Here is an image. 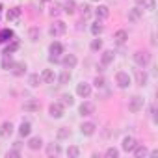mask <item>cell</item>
Here are the masks:
<instances>
[{"instance_id": "1", "label": "cell", "mask_w": 158, "mask_h": 158, "mask_svg": "<svg viewBox=\"0 0 158 158\" xmlns=\"http://www.w3.org/2000/svg\"><path fill=\"white\" fill-rule=\"evenodd\" d=\"M132 60H134V63H136L138 67L145 69V67L151 63V52H147V50H136V52L132 54Z\"/></svg>"}, {"instance_id": "2", "label": "cell", "mask_w": 158, "mask_h": 158, "mask_svg": "<svg viewBox=\"0 0 158 158\" xmlns=\"http://www.w3.org/2000/svg\"><path fill=\"white\" fill-rule=\"evenodd\" d=\"M115 84H117L119 89H128V88L132 86V76H130L127 71H119V73L115 74Z\"/></svg>"}, {"instance_id": "3", "label": "cell", "mask_w": 158, "mask_h": 158, "mask_svg": "<svg viewBox=\"0 0 158 158\" xmlns=\"http://www.w3.org/2000/svg\"><path fill=\"white\" fill-rule=\"evenodd\" d=\"M143 106H145V101H143L141 95H134V97L128 101V110H130L132 114H139V112L143 110Z\"/></svg>"}, {"instance_id": "4", "label": "cell", "mask_w": 158, "mask_h": 158, "mask_svg": "<svg viewBox=\"0 0 158 158\" xmlns=\"http://www.w3.org/2000/svg\"><path fill=\"white\" fill-rule=\"evenodd\" d=\"M48 32H50L52 37H60V35H63V34L67 32V24H65L63 21H54V23L50 24Z\"/></svg>"}, {"instance_id": "5", "label": "cell", "mask_w": 158, "mask_h": 158, "mask_svg": "<svg viewBox=\"0 0 158 158\" xmlns=\"http://www.w3.org/2000/svg\"><path fill=\"white\" fill-rule=\"evenodd\" d=\"M63 114H65V106L61 102H52L48 106V115L52 119H60V117H63Z\"/></svg>"}, {"instance_id": "6", "label": "cell", "mask_w": 158, "mask_h": 158, "mask_svg": "<svg viewBox=\"0 0 158 158\" xmlns=\"http://www.w3.org/2000/svg\"><path fill=\"white\" fill-rule=\"evenodd\" d=\"M78 114L82 117H88V115H93L95 114V104L89 102V101H84L80 106H78Z\"/></svg>"}, {"instance_id": "7", "label": "cell", "mask_w": 158, "mask_h": 158, "mask_svg": "<svg viewBox=\"0 0 158 158\" xmlns=\"http://www.w3.org/2000/svg\"><path fill=\"white\" fill-rule=\"evenodd\" d=\"M134 78H136V84L138 86H141V88H145L147 86V82H149V74L145 73V69H136L134 71Z\"/></svg>"}, {"instance_id": "8", "label": "cell", "mask_w": 158, "mask_h": 158, "mask_svg": "<svg viewBox=\"0 0 158 158\" xmlns=\"http://www.w3.org/2000/svg\"><path fill=\"white\" fill-rule=\"evenodd\" d=\"M76 95L80 97V99H88L91 95V84H88V82L76 84Z\"/></svg>"}, {"instance_id": "9", "label": "cell", "mask_w": 158, "mask_h": 158, "mask_svg": "<svg viewBox=\"0 0 158 158\" xmlns=\"http://www.w3.org/2000/svg\"><path fill=\"white\" fill-rule=\"evenodd\" d=\"M10 73H11L13 76H24V73H26V63H24V61H13L11 67H10Z\"/></svg>"}, {"instance_id": "10", "label": "cell", "mask_w": 158, "mask_h": 158, "mask_svg": "<svg viewBox=\"0 0 158 158\" xmlns=\"http://www.w3.org/2000/svg\"><path fill=\"white\" fill-rule=\"evenodd\" d=\"M136 145H138V139H136L134 136H125V138H123V143H121V149H123L125 152H132Z\"/></svg>"}, {"instance_id": "11", "label": "cell", "mask_w": 158, "mask_h": 158, "mask_svg": "<svg viewBox=\"0 0 158 158\" xmlns=\"http://www.w3.org/2000/svg\"><path fill=\"white\" fill-rule=\"evenodd\" d=\"M95 130H97V125L93 123V121H86V123H82L80 125V134L82 136H93L95 134Z\"/></svg>"}, {"instance_id": "12", "label": "cell", "mask_w": 158, "mask_h": 158, "mask_svg": "<svg viewBox=\"0 0 158 158\" xmlns=\"http://www.w3.org/2000/svg\"><path fill=\"white\" fill-rule=\"evenodd\" d=\"M48 54L54 56V58H60V56L63 54V45H61L60 41H52V43L48 45Z\"/></svg>"}, {"instance_id": "13", "label": "cell", "mask_w": 158, "mask_h": 158, "mask_svg": "<svg viewBox=\"0 0 158 158\" xmlns=\"http://www.w3.org/2000/svg\"><path fill=\"white\" fill-rule=\"evenodd\" d=\"M115 60V52L114 50H104L101 54V67H108L110 63H114Z\"/></svg>"}, {"instance_id": "14", "label": "cell", "mask_w": 158, "mask_h": 158, "mask_svg": "<svg viewBox=\"0 0 158 158\" xmlns=\"http://www.w3.org/2000/svg\"><path fill=\"white\" fill-rule=\"evenodd\" d=\"M61 65H63L65 69H74V67L78 65V58H76L74 54H65L63 60H61Z\"/></svg>"}, {"instance_id": "15", "label": "cell", "mask_w": 158, "mask_h": 158, "mask_svg": "<svg viewBox=\"0 0 158 158\" xmlns=\"http://www.w3.org/2000/svg\"><path fill=\"white\" fill-rule=\"evenodd\" d=\"M54 80H56V73L52 69H43V73H41V82L43 84H54Z\"/></svg>"}, {"instance_id": "16", "label": "cell", "mask_w": 158, "mask_h": 158, "mask_svg": "<svg viewBox=\"0 0 158 158\" xmlns=\"http://www.w3.org/2000/svg\"><path fill=\"white\" fill-rule=\"evenodd\" d=\"M93 13H95V17H97L99 21H104V19H108V17H110V8L101 4V6H97V8H95V11H93Z\"/></svg>"}, {"instance_id": "17", "label": "cell", "mask_w": 158, "mask_h": 158, "mask_svg": "<svg viewBox=\"0 0 158 158\" xmlns=\"http://www.w3.org/2000/svg\"><path fill=\"white\" fill-rule=\"evenodd\" d=\"M13 123L11 121H4L2 125H0V136H2V138H10L11 134H13Z\"/></svg>"}, {"instance_id": "18", "label": "cell", "mask_w": 158, "mask_h": 158, "mask_svg": "<svg viewBox=\"0 0 158 158\" xmlns=\"http://www.w3.org/2000/svg\"><path fill=\"white\" fill-rule=\"evenodd\" d=\"M21 8H10L8 11H6V19L10 21V23H17L19 19H21Z\"/></svg>"}, {"instance_id": "19", "label": "cell", "mask_w": 158, "mask_h": 158, "mask_svg": "<svg viewBox=\"0 0 158 158\" xmlns=\"http://www.w3.org/2000/svg\"><path fill=\"white\" fill-rule=\"evenodd\" d=\"M26 145H28L30 151H39V149L43 147V139H41V136H32Z\"/></svg>"}, {"instance_id": "20", "label": "cell", "mask_w": 158, "mask_h": 158, "mask_svg": "<svg viewBox=\"0 0 158 158\" xmlns=\"http://www.w3.org/2000/svg\"><path fill=\"white\" fill-rule=\"evenodd\" d=\"M127 39H128V32H127V30H117V32L114 34V43H115V45H125Z\"/></svg>"}, {"instance_id": "21", "label": "cell", "mask_w": 158, "mask_h": 158, "mask_svg": "<svg viewBox=\"0 0 158 158\" xmlns=\"http://www.w3.org/2000/svg\"><path fill=\"white\" fill-rule=\"evenodd\" d=\"M30 134H32V123L30 121H23L19 125V136L21 138H28Z\"/></svg>"}, {"instance_id": "22", "label": "cell", "mask_w": 158, "mask_h": 158, "mask_svg": "<svg viewBox=\"0 0 158 158\" xmlns=\"http://www.w3.org/2000/svg\"><path fill=\"white\" fill-rule=\"evenodd\" d=\"M56 78H58V84H60V86L69 84V82H71V69H63Z\"/></svg>"}, {"instance_id": "23", "label": "cell", "mask_w": 158, "mask_h": 158, "mask_svg": "<svg viewBox=\"0 0 158 158\" xmlns=\"http://www.w3.org/2000/svg\"><path fill=\"white\" fill-rule=\"evenodd\" d=\"M141 17H143V8H141L139 4L134 6V8L128 11V19H130V21H139Z\"/></svg>"}, {"instance_id": "24", "label": "cell", "mask_w": 158, "mask_h": 158, "mask_svg": "<svg viewBox=\"0 0 158 158\" xmlns=\"http://www.w3.org/2000/svg\"><path fill=\"white\" fill-rule=\"evenodd\" d=\"M23 110H24V112H39V110H41V104H39L37 101L30 99V101H26V102L23 104Z\"/></svg>"}, {"instance_id": "25", "label": "cell", "mask_w": 158, "mask_h": 158, "mask_svg": "<svg viewBox=\"0 0 158 158\" xmlns=\"http://www.w3.org/2000/svg\"><path fill=\"white\" fill-rule=\"evenodd\" d=\"M45 152H47V156H58L60 152H61V147H60V143H48L47 145V149H45Z\"/></svg>"}, {"instance_id": "26", "label": "cell", "mask_w": 158, "mask_h": 158, "mask_svg": "<svg viewBox=\"0 0 158 158\" xmlns=\"http://www.w3.org/2000/svg\"><path fill=\"white\" fill-rule=\"evenodd\" d=\"M11 39H13V30H10V28L0 30V45H4V43H8Z\"/></svg>"}, {"instance_id": "27", "label": "cell", "mask_w": 158, "mask_h": 158, "mask_svg": "<svg viewBox=\"0 0 158 158\" xmlns=\"http://www.w3.org/2000/svg\"><path fill=\"white\" fill-rule=\"evenodd\" d=\"M89 32L93 34V37H97V35H101L102 32H104V26H102V21H95L93 24H91V28H89Z\"/></svg>"}, {"instance_id": "28", "label": "cell", "mask_w": 158, "mask_h": 158, "mask_svg": "<svg viewBox=\"0 0 158 158\" xmlns=\"http://www.w3.org/2000/svg\"><path fill=\"white\" fill-rule=\"evenodd\" d=\"M28 84H30L32 88L41 86V84H43V82H41V74H39V73H32V74L28 76Z\"/></svg>"}, {"instance_id": "29", "label": "cell", "mask_w": 158, "mask_h": 158, "mask_svg": "<svg viewBox=\"0 0 158 158\" xmlns=\"http://www.w3.org/2000/svg\"><path fill=\"white\" fill-rule=\"evenodd\" d=\"M132 152H134V156H138V158H141V156H143V158H145V156H149V149H147L145 145H139V143L134 147V151H132Z\"/></svg>"}, {"instance_id": "30", "label": "cell", "mask_w": 158, "mask_h": 158, "mask_svg": "<svg viewBox=\"0 0 158 158\" xmlns=\"http://www.w3.org/2000/svg\"><path fill=\"white\" fill-rule=\"evenodd\" d=\"M61 10H63L67 15H74V11H76V2H74V0H67Z\"/></svg>"}, {"instance_id": "31", "label": "cell", "mask_w": 158, "mask_h": 158, "mask_svg": "<svg viewBox=\"0 0 158 158\" xmlns=\"http://www.w3.org/2000/svg\"><path fill=\"white\" fill-rule=\"evenodd\" d=\"M93 86H95L97 89H104V88H106V78H104L102 74H97L95 80H93Z\"/></svg>"}, {"instance_id": "32", "label": "cell", "mask_w": 158, "mask_h": 158, "mask_svg": "<svg viewBox=\"0 0 158 158\" xmlns=\"http://www.w3.org/2000/svg\"><path fill=\"white\" fill-rule=\"evenodd\" d=\"M139 6H141L143 10H147V11H154L156 2H154V0H139Z\"/></svg>"}, {"instance_id": "33", "label": "cell", "mask_w": 158, "mask_h": 158, "mask_svg": "<svg viewBox=\"0 0 158 158\" xmlns=\"http://www.w3.org/2000/svg\"><path fill=\"white\" fill-rule=\"evenodd\" d=\"M65 152H67V156H69V158H78V156H80V149H78L76 145H69Z\"/></svg>"}, {"instance_id": "34", "label": "cell", "mask_w": 158, "mask_h": 158, "mask_svg": "<svg viewBox=\"0 0 158 158\" xmlns=\"http://www.w3.org/2000/svg\"><path fill=\"white\" fill-rule=\"evenodd\" d=\"M89 48L93 50V52H99V50H102V39L97 35L93 41H91V45H89Z\"/></svg>"}, {"instance_id": "35", "label": "cell", "mask_w": 158, "mask_h": 158, "mask_svg": "<svg viewBox=\"0 0 158 158\" xmlns=\"http://www.w3.org/2000/svg\"><path fill=\"white\" fill-rule=\"evenodd\" d=\"M80 13H82V19L86 21V19H89V17H91L93 10H91V6H89V4H84V6L80 8Z\"/></svg>"}, {"instance_id": "36", "label": "cell", "mask_w": 158, "mask_h": 158, "mask_svg": "<svg viewBox=\"0 0 158 158\" xmlns=\"http://www.w3.org/2000/svg\"><path fill=\"white\" fill-rule=\"evenodd\" d=\"M39 34H41V32H39V28H37V26H32V28H30V32H28V35H30V41H32V43L39 41Z\"/></svg>"}, {"instance_id": "37", "label": "cell", "mask_w": 158, "mask_h": 158, "mask_svg": "<svg viewBox=\"0 0 158 158\" xmlns=\"http://www.w3.org/2000/svg\"><path fill=\"white\" fill-rule=\"evenodd\" d=\"M56 136H58V139H67V138L71 136V130H69L67 127H60V128H58V134H56Z\"/></svg>"}, {"instance_id": "38", "label": "cell", "mask_w": 158, "mask_h": 158, "mask_svg": "<svg viewBox=\"0 0 158 158\" xmlns=\"http://www.w3.org/2000/svg\"><path fill=\"white\" fill-rule=\"evenodd\" d=\"M11 63H13V60H11V54H4V58H2V69L10 71Z\"/></svg>"}, {"instance_id": "39", "label": "cell", "mask_w": 158, "mask_h": 158, "mask_svg": "<svg viewBox=\"0 0 158 158\" xmlns=\"http://www.w3.org/2000/svg\"><path fill=\"white\" fill-rule=\"evenodd\" d=\"M17 48H19V41H17V39H13V43H11V45H8V47L4 48V52H2V54H11V52H15Z\"/></svg>"}, {"instance_id": "40", "label": "cell", "mask_w": 158, "mask_h": 158, "mask_svg": "<svg viewBox=\"0 0 158 158\" xmlns=\"http://www.w3.org/2000/svg\"><path fill=\"white\" fill-rule=\"evenodd\" d=\"M104 156H106V158H117V156H119V149H115V147H108L106 152H104Z\"/></svg>"}, {"instance_id": "41", "label": "cell", "mask_w": 158, "mask_h": 158, "mask_svg": "<svg viewBox=\"0 0 158 158\" xmlns=\"http://www.w3.org/2000/svg\"><path fill=\"white\" fill-rule=\"evenodd\" d=\"M63 106H73L74 104V99H73V95H61V101H60Z\"/></svg>"}, {"instance_id": "42", "label": "cell", "mask_w": 158, "mask_h": 158, "mask_svg": "<svg viewBox=\"0 0 158 158\" xmlns=\"http://www.w3.org/2000/svg\"><path fill=\"white\" fill-rule=\"evenodd\" d=\"M61 11H63V10H61V6H58V4H54V6L50 8V11H48V13H50V17H58V15H60Z\"/></svg>"}, {"instance_id": "43", "label": "cell", "mask_w": 158, "mask_h": 158, "mask_svg": "<svg viewBox=\"0 0 158 158\" xmlns=\"http://www.w3.org/2000/svg\"><path fill=\"white\" fill-rule=\"evenodd\" d=\"M17 156H21L19 149H13V151H8L6 152V158H17Z\"/></svg>"}, {"instance_id": "44", "label": "cell", "mask_w": 158, "mask_h": 158, "mask_svg": "<svg viewBox=\"0 0 158 158\" xmlns=\"http://www.w3.org/2000/svg\"><path fill=\"white\" fill-rule=\"evenodd\" d=\"M41 2H45V4H48V2H52V0H41Z\"/></svg>"}, {"instance_id": "45", "label": "cell", "mask_w": 158, "mask_h": 158, "mask_svg": "<svg viewBox=\"0 0 158 158\" xmlns=\"http://www.w3.org/2000/svg\"><path fill=\"white\" fill-rule=\"evenodd\" d=\"M91 2H99V0H91Z\"/></svg>"}]
</instances>
